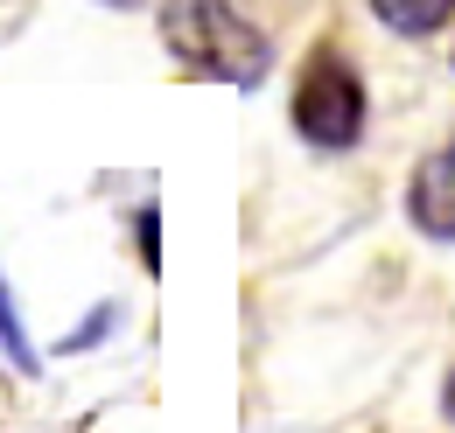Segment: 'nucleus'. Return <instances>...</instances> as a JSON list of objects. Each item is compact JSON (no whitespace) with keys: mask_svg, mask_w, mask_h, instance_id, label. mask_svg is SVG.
<instances>
[{"mask_svg":"<svg viewBox=\"0 0 455 433\" xmlns=\"http://www.w3.org/2000/svg\"><path fill=\"white\" fill-rule=\"evenodd\" d=\"M140 259L155 266V210H140Z\"/></svg>","mask_w":455,"mask_h":433,"instance_id":"6","label":"nucleus"},{"mask_svg":"<svg viewBox=\"0 0 455 433\" xmlns=\"http://www.w3.org/2000/svg\"><path fill=\"white\" fill-rule=\"evenodd\" d=\"M371 14L399 35H435V28H449L455 0H371Z\"/></svg>","mask_w":455,"mask_h":433,"instance_id":"4","label":"nucleus"},{"mask_svg":"<svg viewBox=\"0 0 455 433\" xmlns=\"http://www.w3.org/2000/svg\"><path fill=\"white\" fill-rule=\"evenodd\" d=\"M442 413L455 420V371H449V384H442Z\"/></svg>","mask_w":455,"mask_h":433,"instance_id":"7","label":"nucleus"},{"mask_svg":"<svg viewBox=\"0 0 455 433\" xmlns=\"http://www.w3.org/2000/svg\"><path fill=\"white\" fill-rule=\"evenodd\" d=\"M0 342H7V357H14L21 371H36V350L21 342V322H14V301H7V294H0Z\"/></svg>","mask_w":455,"mask_h":433,"instance_id":"5","label":"nucleus"},{"mask_svg":"<svg viewBox=\"0 0 455 433\" xmlns=\"http://www.w3.org/2000/svg\"><path fill=\"white\" fill-rule=\"evenodd\" d=\"M162 35H169V50L189 70H204L218 84H238V91L267 84V70H274V43L231 0H169L162 7Z\"/></svg>","mask_w":455,"mask_h":433,"instance_id":"1","label":"nucleus"},{"mask_svg":"<svg viewBox=\"0 0 455 433\" xmlns=\"http://www.w3.org/2000/svg\"><path fill=\"white\" fill-rule=\"evenodd\" d=\"M406 216L427 231V238H455V147L427 154L406 182Z\"/></svg>","mask_w":455,"mask_h":433,"instance_id":"3","label":"nucleus"},{"mask_svg":"<svg viewBox=\"0 0 455 433\" xmlns=\"http://www.w3.org/2000/svg\"><path fill=\"white\" fill-rule=\"evenodd\" d=\"M294 133L308 147H330V154L364 133V84H357V70L337 50H315L301 63V77H294Z\"/></svg>","mask_w":455,"mask_h":433,"instance_id":"2","label":"nucleus"}]
</instances>
